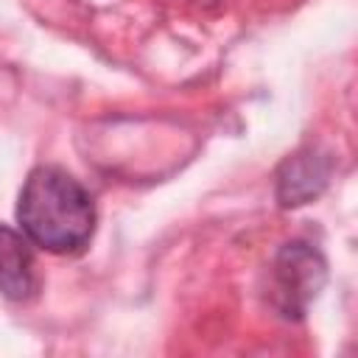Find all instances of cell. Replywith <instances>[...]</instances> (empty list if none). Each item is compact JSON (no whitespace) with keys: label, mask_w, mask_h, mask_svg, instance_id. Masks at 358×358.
Instances as JSON below:
<instances>
[{"label":"cell","mask_w":358,"mask_h":358,"mask_svg":"<svg viewBox=\"0 0 358 358\" xmlns=\"http://www.w3.org/2000/svg\"><path fill=\"white\" fill-rule=\"evenodd\" d=\"M22 235L53 255H70L90 243L95 232V204L87 187L56 165L28 173L17 199Z\"/></svg>","instance_id":"1"},{"label":"cell","mask_w":358,"mask_h":358,"mask_svg":"<svg viewBox=\"0 0 358 358\" xmlns=\"http://www.w3.org/2000/svg\"><path fill=\"white\" fill-rule=\"evenodd\" d=\"M327 282V263L308 241H288L274 255V302L285 319L305 316Z\"/></svg>","instance_id":"2"},{"label":"cell","mask_w":358,"mask_h":358,"mask_svg":"<svg viewBox=\"0 0 358 358\" xmlns=\"http://www.w3.org/2000/svg\"><path fill=\"white\" fill-rule=\"evenodd\" d=\"M330 171H333L330 157L316 145L299 148L296 154L285 157L274 173L280 207H302L313 201L327 187Z\"/></svg>","instance_id":"3"},{"label":"cell","mask_w":358,"mask_h":358,"mask_svg":"<svg viewBox=\"0 0 358 358\" xmlns=\"http://www.w3.org/2000/svg\"><path fill=\"white\" fill-rule=\"evenodd\" d=\"M36 291L34 255L28 238L0 224V294L11 302H25Z\"/></svg>","instance_id":"4"}]
</instances>
